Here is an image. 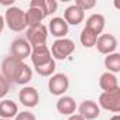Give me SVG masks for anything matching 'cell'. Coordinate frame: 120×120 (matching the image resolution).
I'll use <instances>...</instances> for the list:
<instances>
[{
  "mask_svg": "<svg viewBox=\"0 0 120 120\" xmlns=\"http://www.w3.org/2000/svg\"><path fill=\"white\" fill-rule=\"evenodd\" d=\"M105 68L110 74L120 72V54L119 52H113L105 56Z\"/></svg>",
  "mask_w": 120,
  "mask_h": 120,
  "instance_id": "19",
  "label": "cell"
},
{
  "mask_svg": "<svg viewBox=\"0 0 120 120\" xmlns=\"http://www.w3.org/2000/svg\"><path fill=\"white\" fill-rule=\"evenodd\" d=\"M14 120H37V119H35V116H34L33 113L24 110V112H19V113L16 114Z\"/></svg>",
  "mask_w": 120,
  "mask_h": 120,
  "instance_id": "26",
  "label": "cell"
},
{
  "mask_svg": "<svg viewBox=\"0 0 120 120\" xmlns=\"http://www.w3.org/2000/svg\"><path fill=\"white\" fill-rule=\"evenodd\" d=\"M78 110H79L78 114H81L85 120H95V119L99 117V114H100V107H99V105H98L96 102H93V100H83V102L79 105Z\"/></svg>",
  "mask_w": 120,
  "mask_h": 120,
  "instance_id": "11",
  "label": "cell"
},
{
  "mask_svg": "<svg viewBox=\"0 0 120 120\" xmlns=\"http://www.w3.org/2000/svg\"><path fill=\"white\" fill-rule=\"evenodd\" d=\"M4 26H6V24H4V17H3L2 14H0V33H2V31H3V28H4Z\"/></svg>",
  "mask_w": 120,
  "mask_h": 120,
  "instance_id": "28",
  "label": "cell"
},
{
  "mask_svg": "<svg viewBox=\"0 0 120 120\" xmlns=\"http://www.w3.org/2000/svg\"><path fill=\"white\" fill-rule=\"evenodd\" d=\"M19 100L23 106L26 107H35L40 102V95L38 90L34 86H23V89L19 92Z\"/></svg>",
  "mask_w": 120,
  "mask_h": 120,
  "instance_id": "9",
  "label": "cell"
},
{
  "mask_svg": "<svg viewBox=\"0 0 120 120\" xmlns=\"http://www.w3.org/2000/svg\"><path fill=\"white\" fill-rule=\"evenodd\" d=\"M96 40H98V35H95L90 30H88V28L83 27V30L81 33V44L85 48H92V47H95Z\"/></svg>",
  "mask_w": 120,
  "mask_h": 120,
  "instance_id": "21",
  "label": "cell"
},
{
  "mask_svg": "<svg viewBox=\"0 0 120 120\" xmlns=\"http://www.w3.org/2000/svg\"><path fill=\"white\" fill-rule=\"evenodd\" d=\"M7 92H10V82L3 75H0V100L7 95Z\"/></svg>",
  "mask_w": 120,
  "mask_h": 120,
  "instance_id": "23",
  "label": "cell"
},
{
  "mask_svg": "<svg viewBox=\"0 0 120 120\" xmlns=\"http://www.w3.org/2000/svg\"><path fill=\"white\" fill-rule=\"evenodd\" d=\"M69 88V79L65 74H54L49 76L48 81V89L55 96H62Z\"/></svg>",
  "mask_w": 120,
  "mask_h": 120,
  "instance_id": "5",
  "label": "cell"
},
{
  "mask_svg": "<svg viewBox=\"0 0 120 120\" xmlns=\"http://www.w3.org/2000/svg\"><path fill=\"white\" fill-rule=\"evenodd\" d=\"M10 54L13 58L19 59V61H24L26 58L30 56L31 54V45L27 42L26 38H16L13 42H11V47H10Z\"/></svg>",
  "mask_w": 120,
  "mask_h": 120,
  "instance_id": "7",
  "label": "cell"
},
{
  "mask_svg": "<svg viewBox=\"0 0 120 120\" xmlns=\"http://www.w3.org/2000/svg\"><path fill=\"white\" fill-rule=\"evenodd\" d=\"M68 30L69 27L62 17H54L48 24V31L56 38H65V35L68 34Z\"/></svg>",
  "mask_w": 120,
  "mask_h": 120,
  "instance_id": "14",
  "label": "cell"
},
{
  "mask_svg": "<svg viewBox=\"0 0 120 120\" xmlns=\"http://www.w3.org/2000/svg\"><path fill=\"white\" fill-rule=\"evenodd\" d=\"M0 120H11V119H0Z\"/></svg>",
  "mask_w": 120,
  "mask_h": 120,
  "instance_id": "30",
  "label": "cell"
},
{
  "mask_svg": "<svg viewBox=\"0 0 120 120\" xmlns=\"http://www.w3.org/2000/svg\"><path fill=\"white\" fill-rule=\"evenodd\" d=\"M68 120H85L81 114H71L69 117H68Z\"/></svg>",
  "mask_w": 120,
  "mask_h": 120,
  "instance_id": "27",
  "label": "cell"
},
{
  "mask_svg": "<svg viewBox=\"0 0 120 120\" xmlns=\"http://www.w3.org/2000/svg\"><path fill=\"white\" fill-rule=\"evenodd\" d=\"M76 109H78L76 102L71 96H61V98L56 100V110L61 113V114H64V116L75 114V110Z\"/></svg>",
  "mask_w": 120,
  "mask_h": 120,
  "instance_id": "15",
  "label": "cell"
},
{
  "mask_svg": "<svg viewBox=\"0 0 120 120\" xmlns=\"http://www.w3.org/2000/svg\"><path fill=\"white\" fill-rule=\"evenodd\" d=\"M30 58H31L34 68H37V67H41V65L47 64L48 61H51L52 55H51V51L47 45H38V47L31 48Z\"/></svg>",
  "mask_w": 120,
  "mask_h": 120,
  "instance_id": "10",
  "label": "cell"
},
{
  "mask_svg": "<svg viewBox=\"0 0 120 120\" xmlns=\"http://www.w3.org/2000/svg\"><path fill=\"white\" fill-rule=\"evenodd\" d=\"M45 19V14L44 11L37 6L35 0L30 3V9L26 11V23H27V27H34V26H38L41 24V21Z\"/></svg>",
  "mask_w": 120,
  "mask_h": 120,
  "instance_id": "12",
  "label": "cell"
},
{
  "mask_svg": "<svg viewBox=\"0 0 120 120\" xmlns=\"http://www.w3.org/2000/svg\"><path fill=\"white\" fill-rule=\"evenodd\" d=\"M75 6H78L81 10L86 11V10H90L96 6V2L95 0H76L75 2Z\"/></svg>",
  "mask_w": 120,
  "mask_h": 120,
  "instance_id": "24",
  "label": "cell"
},
{
  "mask_svg": "<svg viewBox=\"0 0 120 120\" xmlns=\"http://www.w3.org/2000/svg\"><path fill=\"white\" fill-rule=\"evenodd\" d=\"M44 3H45V11H47V16L52 14L56 11L58 9V3L55 2V0H44Z\"/></svg>",
  "mask_w": 120,
  "mask_h": 120,
  "instance_id": "25",
  "label": "cell"
},
{
  "mask_svg": "<svg viewBox=\"0 0 120 120\" xmlns=\"http://www.w3.org/2000/svg\"><path fill=\"white\" fill-rule=\"evenodd\" d=\"M95 47L103 55L113 54L116 51V48H117V38L113 34H100L98 37V40H96Z\"/></svg>",
  "mask_w": 120,
  "mask_h": 120,
  "instance_id": "8",
  "label": "cell"
},
{
  "mask_svg": "<svg viewBox=\"0 0 120 120\" xmlns=\"http://www.w3.org/2000/svg\"><path fill=\"white\" fill-rule=\"evenodd\" d=\"M19 113V106L14 100L2 99L0 100V119H13Z\"/></svg>",
  "mask_w": 120,
  "mask_h": 120,
  "instance_id": "17",
  "label": "cell"
},
{
  "mask_svg": "<svg viewBox=\"0 0 120 120\" xmlns=\"http://www.w3.org/2000/svg\"><path fill=\"white\" fill-rule=\"evenodd\" d=\"M109 120H120V116H119V114H114V116H112Z\"/></svg>",
  "mask_w": 120,
  "mask_h": 120,
  "instance_id": "29",
  "label": "cell"
},
{
  "mask_svg": "<svg viewBox=\"0 0 120 120\" xmlns=\"http://www.w3.org/2000/svg\"><path fill=\"white\" fill-rule=\"evenodd\" d=\"M55 59L52 58L51 61H48L47 64H44V65H41V67H37V68H34L35 69V72L40 75V76H52L54 75V72H55Z\"/></svg>",
  "mask_w": 120,
  "mask_h": 120,
  "instance_id": "22",
  "label": "cell"
},
{
  "mask_svg": "<svg viewBox=\"0 0 120 120\" xmlns=\"http://www.w3.org/2000/svg\"><path fill=\"white\" fill-rule=\"evenodd\" d=\"M99 106L105 110L119 113L120 112V88L110 90V92H102L99 96Z\"/></svg>",
  "mask_w": 120,
  "mask_h": 120,
  "instance_id": "4",
  "label": "cell"
},
{
  "mask_svg": "<svg viewBox=\"0 0 120 120\" xmlns=\"http://www.w3.org/2000/svg\"><path fill=\"white\" fill-rule=\"evenodd\" d=\"M49 51L54 59H67L75 51V42L69 38H58L52 42Z\"/></svg>",
  "mask_w": 120,
  "mask_h": 120,
  "instance_id": "2",
  "label": "cell"
},
{
  "mask_svg": "<svg viewBox=\"0 0 120 120\" xmlns=\"http://www.w3.org/2000/svg\"><path fill=\"white\" fill-rule=\"evenodd\" d=\"M105 24H106L105 17H103L102 14H99V13H95V14H92V16H89V17L86 19L85 28L90 30L95 35L99 37V35L102 34L103 28H105Z\"/></svg>",
  "mask_w": 120,
  "mask_h": 120,
  "instance_id": "16",
  "label": "cell"
},
{
  "mask_svg": "<svg viewBox=\"0 0 120 120\" xmlns=\"http://www.w3.org/2000/svg\"><path fill=\"white\" fill-rule=\"evenodd\" d=\"M4 24H7V27L11 31L20 33L23 30L27 28V23H26V11L21 10L17 6H11L7 9L6 14H4Z\"/></svg>",
  "mask_w": 120,
  "mask_h": 120,
  "instance_id": "1",
  "label": "cell"
},
{
  "mask_svg": "<svg viewBox=\"0 0 120 120\" xmlns=\"http://www.w3.org/2000/svg\"><path fill=\"white\" fill-rule=\"evenodd\" d=\"M64 20H65V23L69 26H78V24H81L82 21H83V19H85V11L83 10H81L78 6H75V4H72V6H69V7H67V10L64 11V17H62Z\"/></svg>",
  "mask_w": 120,
  "mask_h": 120,
  "instance_id": "13",
  "label": "cell"
},
{
  "mask_svg": "<svg viewBox=\"0 0 120 120\" xmlns=\"http://www.w3.org/2000/svg\"><path fill=\"white\" fill-rule=\"evenodd\" d=\"M23 62L24 61H19V59L13 58L11 55L10 56H6L3 61H2V75L9 82H14Z\"/></svg>",
  "mask_w": 120,
  "mask_h": 120,
  "instance_id": "6",
  "label": "cell"
},
{
  "mask_svg": "<svg viewBox=\"0 0 120 120\" xmlns=\"http://www.w3.org/2000/svg\"><path fill=\"white\" fill-rule=\"evenodd\" d=\"M47 38H48V28L42 23L34 27H28L26 31V40L31 45V48L38 45H45Z\"/></svg>",
  "mask_w": 120,
  "mask_h": 120,
  "instance_id": "3",
  "label": "cell"
},
{
  "mask_svg": "<svg viewBox=\"0 0 120 120\" xmlns=\"http://www.w3.org/2000/svg\"><path fill=\"white\" fill-rule=\"evenodd\" d=\"M99 86L102 88L103 92H110V90H114L119 88V81H117V76L114 74H110V72H105L100 75V79H99Z\"/></svg>",
  "mask_w": 120,
  "mask_h": 120,
  "instance_id": "18",
  "label": "cell"
},
{
  "mask_svg": "<svg viewBox=\"0 0 120 120\" xmlns=\"http://www.w3.org/2000/svg\"><path fill=\"white\" fill-rule=\"evenodd\" d=\"M31 78H33V71H31L30 65H27L26 62H23L21 68H20V71L17 74V78L14 81V83H17V85H26V83H28L31 81Z\"/></svg>",
  "mask_w": 120,
  "mask_h": 120,
  "instance_id": "20",
  "label": "cell"
}]
</instances>
